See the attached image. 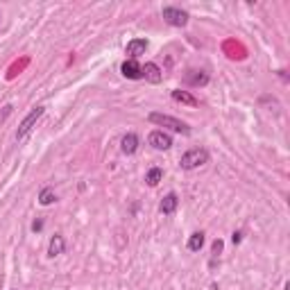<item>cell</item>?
<instances>
[{"label": "cell", "mask_w": 290, "mask_h": 290, "mask_svg": "<svg viewBox=\"0 0 290 290\" xmlns=\"http://www.w3.org/2000/svg\"><path fill=\"white\" fill-rule=\"evenodd\" d=\"M150 123L159 125V127L172 129V132H179V134H188V132H191V127H188L184 120L172 118V116H166V114H150Z\"/></svg>", "instance_id": "1"}, {"label": "cell", "mask_w": 290, "mask_h": 290, "mask_svg": "<svg viewBox=\"0 0 290 290\" xmlns=\"http://www.w3.org/2000/svg\"><path fill=\"white\" fill-rule=\"evenodd\" d=\"M182 168L184 170H195V168H200V166H204V163H209V152L206 150H191V152H186L182 157Z\"/></svg>", "instance_id": "2"}, {"label": "cell", "mask_w": 290, "mask_h": 290, "mask_svg": "<svg viewBox=\"0 0 290 290\" xmlns=\"http://www.w3.org/2000/svg\"><path fill=\"white\" fill-rule=\"evenodd\" d=\"M41 116H43V107H34V109L30 111V114L25 116V120L18 125V132H16V138H18V141H23V138H25L27 134L32 132V127L37 125V120L41 118Z\"/></svg>", "instance_id": "3"}, {"label": "cell", "mask_w": 290, "mask_h": 290, "mask_svg": "<svg viewBox=\"0 0 290 290\" xmlns=\"http://www.w3.org/2000/svg\"><path fill=\"white\" fill-rule=\"evenodd\" d=\"M163 21L172 27H184L188 23V14L179 7H163Z\"/></svg>", "instance_id": "4"}, {"label": "cell", "mask_w": 290, "mask_h": 290, "mask_svg": "<svg viewBox=\"0 0 290 290\" xmlns=\"http://www.w3.org/2000/svg\"><path fill=\"white\" fill-rule=\"evenodd\" d=\"M150 145H152L154 150H170L172 148V138L170 134H166L163 129H154L152 134H150Z\"/></svg>", "instance_id": "5"}, {"label": "cell", "mask_w": 290, "mask_h": 290, "mask_svg": "<svg viewBox=\"0 0 290 290\" xmlns=\"http://www.w3.org/2000/svg\"><path fill=\"white\" fill-rule=\"evenodd\" d=\"M120 70H123V75L127 77V80H141V77H143L141 64H138L136 59H127L123 66H120Z\"/></svg>", "instance_id": "6"}, {"label": "cell", "mask_w": 290, "mask_h": 290, "mask_svg": "<svg viewBox=\"0 0 290 290\" xmlns=\"http://www.w3.org/2000/svg\"><path fill=\"white\" fill-rule=\"evenodd\" d=\"M145 50H148V41H145V39H134V41L127 43L129 59H138L141 55H145Z\"/></svg>", "instance_id": "7"}, {"label": "cell", "mask_w": 290, "mask_h": 290, "mask_svg": "<svg viewBox=\"0 0 290 290\" xmlns=\"http://www.w3.org/2000/svg\"><path fill=\"white\" fill-rule=\"evenodd\" d=\"M141 70H143V77L148 82H152V84H159V82H161V68H159L157 64H152V61H150V64H145V66H141Z\"/></svg>", "instance_id": "8"}, {"label": "cell", "mask_w": 290, "mask_h": 290, "mask_svg": "<svg viewBox=\"0 0 290 290\" xmlns=\"http://www.w3.org/2000/svg\"><path fill=\"white\" fill-rule=\"evenodd\" d=\"M177 204H179L177 195H175V193H168V195L163 197V202H161V206H159V209H161L163 215H172L177 211Z\"/></svg>", "instance_id": "9"}, {"label": "cell", "mask_w": 290, "mask_h": 290, "mask_svg": "<svg viewBox=\"0 0 290 290\" xmlns=\"http://www.w3.org/2000/svg\"><path fill=\"white\" fill-rule=\"evenodd\" d=\"M172 100H177V102H182V104H188V107H197V104H200L195 95H191L188 91H182V89L172 91Z\"/></svg>", "instance_id": "10"}, {"label": "cell", "mask_w": 290, "mask_h": 290, "mask_svg": "<svg viewBox=\"0 0 290 290\" xmlns=\"http://www.w3.org/2000/svg\"><path fill=\"white\" fill-rule=\"evenodd\" d=\"M138 148V136L136 134H125L123 141H120V150H123L125 154H134Z\"/></svg>", "instance_id": "11"}, {"label": "cell", "mask_w": 290, "mask_h": 290, "mask_svg": "<svg viewBox=\"0 0 290 290\" xmlns=\"http://www.w3.org/2000/svg\"><path fill=\"white\" fill-rule=\"evenodd\" d=\"M186 80H188V84H193V86H204L206 82H209V75H206L204 70H191Z\"/></svg>", "instance_id": "12"}, {"label": "cell", "mask_w": 290, "mask_h": 290, "mask_svg": "<svg viewBox=\"0 0 290 290\" xmlns=\"http://www.w3.org/2000/svg\"><path fill=\"white\" fill-rule=\"evenodd\" d=\"M64 247H66V243H64V238L61 236H55V238L50 240V245H48V256H59L61 252H64Z\"/></svg>", "instance_id": "13"}, {"label": "cell", "mask_w": 290, "mask_h": 290, "mask_svg": "<svg viewBox=\"0 0 290 290\" xmlns=\"http://www.w3.org/2000/svg\"><path fill=\"white\" fill-rule=\"evenodd\" d=\"M202 245H204V234H202V231L191 234V238H188V249H191V252H200Z\"/></svg>", "instance_id": "14"}, {"label": "cell", "mask_w": 290, "mask_h": 290, "mask_svg": "<svg viewBox=\"0 0 290 290\" xmlns=\"http://www.w3.org/2000/svg\"><path fill=\"white\" fill-rule=\"evenodd\" d=\"M161 177H163V170H161V168H152V170L145 175V182H148L150 186H157V184L161 182Z\"/></svg>", "instance_id": "15"}, {"label": "cell", "mask_w": 290, "mask_h": 290, "mask_svg": "<svg viewBox=\"0 0 290 290\" xmlns=\"http://www.w3.org/2000/svg\"><path fill=\"white\" fill-rule=\"evenodd\" d=\"M55 200H57V197H55V191H52V188H43L41 195H39V204H43V206L52 204Z\"/></svg>", "instance_id": "16"}, {"label": "cell", "mask_w": 290, "mask_h": 290, "mask_svg": "<svg viewBox=\"0 0 290 290\" xmlns=\"http://www.w3.org/2000/svg\"><path fill=\"white\" fill-rule=\"evenodd\" d=\"M220 252H222V240H215L213 243V256H218Z\"/></svg>", "instance_id": "17"}, {"label": "cell", "mask_w": 290, "mask_h": 290, "mask_svg": "<svg viewBox=\"0 0 290 290\" xmlns=\"http://www.w3.org/2000/svg\"><path fill=\"white\" fill-rule=\"evenodd\" d=\"M32 229H34V231H41V229H43V222H41V220H37L34 225H32Z\"/></svg>", "instance_id": "18"}]
</instances>
